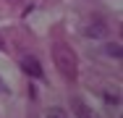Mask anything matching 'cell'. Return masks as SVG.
Masks as SVG:
<instances>
[{"label":"cell","instance_id":"cell-1","mask_svg":"<svg viewBox=\"0 0 123 118\" xmlns=\"http://www.w3.org/2000/svg\"><path fill=\"white\" fill-rule=\"evenodd\" d=\"M52 60H55L58 71H60L66 79L74 81L76 76H79V60H76V52H74V47H71V45H66V42H55V45H52Z\"/></svg>","mask_w":123,"mask_h":118},{"label":"cell","instance_id":"cell-2","mask_svg":"<svg viewBox=\"0 0 123 118\" xmlns=\"http://www.w3.org/2000/svg\"><path fill=\"white\" fill-rule=\"evenodd\" d=\"M84 34L89 39H105L110 34V24L105 21V19H92V21L84 26Z\"/></svg>","mask_w":123,"mask_h":118},{"label":"cell","instance_id":"cell-3","mask_svg":"<svg viewBox=\"0 0 123 118\" xmlns=\"http://www.w3.org/2000/svg\"><path fill=\"white\" fill-rule=\"evenodd\" d=\"M21 68H24V73H29L31 79H42V76H45V71H42V63H39L34 55H26L24 60H21Z\"/></svg>","mask_w":123,"mask_h":118},{"label":"cell","instance_id":"cell-4","mask_svg":"<svg viewBox=\"0 0 123 118\" xmlns=\"http://www.w3.org/2000/svg\"><path fill=\"white\" fill-rule=\"evenodd\" d=\"M71 110H74L76 118H94V110H92L81 97H74V100H71Z\"/></svg>","mask_w":123,"mask_h":118},{"label":"cell","instance_id":"cell-5","mask_svg":"<svg viewBox=\"0 0 123 118\" xmlns=\"http://www.w3.org/2000/svg\"><path fill=\"white\" fill-rule=\"evenodd\" d=\"M105 55H107V58H115V60H118V58L123 55L121 42H110V45H105Z\"/></svg>","mask_w":123,"mask_h":118},{"label":"cell","instance_id":"cell-6","mask_svg":"<svg viewBox=\"0 0 123 118\" xmlns=\"http://www.w3.org/2000/svg\"><path fill=\"white\" fill-rule=\"evenodd\" d=\"M45 118H68V113H66V108H58V105H52V108H47Z\"/></svg>","mask_w":123,"mask_h":118},{"label":"cell","instance_id":"cell-7","mask_svg":"<svg viewBox=\"0 0 123 118\" xmlns=\"http://www.w3.org/2000/svg\"><path fill=\"white\" fill-rule=\"evenodd\" d=\"M105 100H107L110 105H118V102H121V97H118V92H110V89L105 92Z\"/></svg>","mask_w":123,"mask_h":118},{"label":"cell","instance_id":"cell-8","mask_svg":"<svg viewBox=\"0 0 123 118\" xmlns=\"http://www.w3.org/2000/svg\"><path fill=\"white\" fill-rule=\"evenodd\" d=\"M8 94H11V87H8V84L3 81V76H0V97H8Z\"/></svg>","mask_w":123,"mask_h":118},{"label":"cell","instance_id":"cell-9","mask_svg":"<svg viewBox=\"0 0 123 118\" xmlns=\"http://www.w3.org/2000/svg\"><path fill=\"white\" fill-rule=\"evenodd\" d=\"M0 47H3V39H0Z\"/></svg>","mask_w":123,"mask_h":118}]
</instances>
